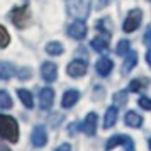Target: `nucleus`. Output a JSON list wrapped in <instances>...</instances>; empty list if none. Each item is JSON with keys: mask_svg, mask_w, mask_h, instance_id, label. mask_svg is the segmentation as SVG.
Instances as JSON below:
<instances>
[{"mask_svg": "<svg viewBox=\"0 0 151 151\" xmlns=\"http://www.w3.org/2000/svg\"><path fill=\"white\" fill-rule=\"evenodd\" d=\"M0 137L7 139L10 143H17L19 139V126L15 119H12L10 116L0 114Z\"/></svg>", "mask_w": 151, "mask_h": 151, "instance_id": "obj_1", "label": "nucleus"}, {"mask_svg": "<svg viewBox=\"0 0 151 151\" xmlns=\"http://www.w3.org/2000/svg\"><path fill=\"white\" fill-rule=\"evenodd\" d=\"M66 12L71 17H76L78 21L87 19V15L90 12L88 0H66Z\"/></svg>", "mask_w": 151, "mask_h": 151, "instance_id": "obj_2", "label": "nucleus"}, {"mask_svg": "<svg viewBox=\"0 0 151 151\" xmlns=\"http://www.w3.org/2000/svg\"><path fill=\"white\" fill-rule=\"evenodd\" d=\"M29 9L27 5H22V7H15L12 9V12H10V15H9V19L12 21V24H14L15 27H26V24L29 22Z\"/></svg>", "mask_w": 151, "mask_h": 151, "instance_id": "obj_3", "label": "nucleus"}, {"mask_svg": "<svg viewBox=\"0 0 151 151\" xmlns=\"http://www.w3.org/2000/svg\"><path fill=\"white\" fill-rule=\"evenodd\" d=\"M124 146L126 151H134V141H132V137H129L127 134H116V136H112L107 141L105 144V150L110 151L112 148H116V146Z\"/></svg>", "mask_w": 151, "mask_h": 151, "instance_id": "obj_4", "label": "nucleus"}, {"mask_svg": "<svg viewBox=\"0 0 151 151\" xmlns=\"http://www.w3.org/2000/svg\"><path fill=\"white\" fill-rule=\"evenodd\" d=\"M141 21H143V12L139 10V9H134V10H131L127 17H126V21H124V32H132V31H136L139 26H141Z\"/></svg>", "mask_w": 151, "mask_h": 151, "instance_id": "obj_5", "label": "nucleus"}, {"mask_svg": "<svg viewBox=\"0 0 151 151\" xmlns=\"http://www.w3.org/2000/svg\"><path fill=\"white\" fill-rule=\"evenodd\" d=\"M109 39H110V32H107V31H100V34L92 39L90 46H92L93 51H97V53H104L105 49H109Z\"/></svg>", "mask_w": 151, "mask_h": 151, "instance_id": "obj_6", "label": "nucleus"}, {"mask_svg": "<svg viewBox=\"0 0 151 151\" xmlns=\"http://www.w3.org/2000/svg\"><path fill=\"white\" fill-rule=\"evenodd\" d=\"M31 143L36 148H42L44 144L48 143V132L44 129V126H36L32 129V134H31Z\"/></svg>", "mask_w": 151, "mask_h": 151, "instance_id": "obj_7", "label": "nucleus"}, {"mask_svg": "<svg viewBox=\"0 0 151 151\" xmlns=\"http://www.w3.org/2000/svg\"><path fill=\"white\" fill-rule=\"evenodd\" d=\"M53 102H55V92L53 88H42L39 92V107L42 110H49L53 107Z\"/></svg>", "mask_w": 151, "mask_h": 151, "instance_id": "obj_8", "label": "nucleus"}, {"mask_svg": "<svg viewBox=\"0 0 151 151\" xmlns=\"http://www.w3.org/2000/svg\"><path fill=\"white\" fill-rule=\"evenodd\" d=\"M68 36L73 37V39H76V41H82L83 37L87 36V26H85V22L83 21L73 22L68 27Z\"/></svg>", "mask_w": 151, "mask_h": 151, "instance_id": "obj_9", "label": "nucleus"}, {"mask_svg": "<svg viewBox=\"0 0 151 151\" xmlns=\"http://www.w3.org/2000/svg\"><path fill=\"white\" fill-rule=\"evenodd\" d=\"M66 73L70 76H73V78H80L87 73V63L85 61H80V60H75V61H71L66 66Z\"/></svg>", "mask_w": 151, "mask_h": 151, "instance_id": "obj_10", "label": "nucleus"}, {"mask_svg": "<svg viewBox=\"0 0 151 151\" xmlns=\"http://www.w3.org/2000/svg\"><path fill=\"white\" fill-rule=\"evenodd\" d=\"M41 76L46 80V82H55L56 78H58V68H56V65L55 63H51V61H46V63H42V66H41Z\"/></svg>", "mask_w": 151, "mask_h": 151, "instance_id": "obj_11", "label": "nucleus"}, {"mask_svg": "<svg viewBox=\"0 0 151 151\" xmlns=\"http://www.w3.org/2000/svg\"><path fill=\"white\" fill-rule=\"evenodd\" d=\"M97 121H99V117H97L95 112H90L88 116L85 117V122H83L82 129L83 132L87 134V136H93L97 131Z\"/></svg>", "mask_w": 151, "mask_h": 151, "instance_id": "obj_12", "label": "nucleus"}, {"mask_svg": "<svg viewBox=\"0 0 151 151\" xmlns=\"http://www.w3.org/2000/svg\"><path fill=\"white\" fill-rule=\"evenodd\" d=\"M112 68H114V63H112V60H109V58H100L95 65L97 73L100 76H109Z\"/></svg>", "mask_w": 151, "mask_h": 151, "instance_id": "obj_13", "label": "nucleus"}, {"mask_svg": "<svg viewBox=\"0 0 151 151\" xmlns=\"http://www.w3.org/2000/svg\"><path fill=\"white\" fill-rule=\"evenodd\" d=\"M78 99H80V92H76V90H68V92H65V95H63L61 105L65 109H70V107H73V105L78 102Z\"/></svg>", "mask_w": 151, "mask_h": 151, "instance_id": "obj_14", "label": "nucleus"}, {"mask_svg": "<svg viewBox=\"0 0 151 151\" xmlns=\"http://www.w3.org/2000/svg\"><path fill=\"white\" fill-rule=\"evenodd\" d=\"M136 63H137L136 51H129V53L126 55V60H124V65H122V75H127L131 70L136 66Z\"/></svg>", "mask_w": 151, "mask_h": 151, "instance_id": "obj_15", "label": "nucleus"}, {"mask_svg": "<svg viewBox=\"0 0 151 151\" xmlns=\"http://www.w3.org/2000/svg\"><path fill=\"white\" fill-rule=\"evenodd\" d=\"M116 121H117V107L112 105V107L107 109L105 116H104V127H105V129H110V127L116 124Z\"/></svg>", "mask_w": 151, "mask_h": 151, "instance_id": "obj_16", "label": "nucleus"}, {"mask_svg": "<svg viewBox=\"0 0 151 151\" xmlns=\"http://www.w3.org/2000/svg\"><path fill=\"white\" fill-rule=\"evenodd\" d=\"M17 73V70L14 68V65H10L7 61H0V78L2 80H9Z\"/></svg>", "mask_w": 151, "mask_h": 151, "instance_id": "obj_17", "label": "nucleus"}, {"mask_svg": "<svg viewBox=\"0 0 151 151\" xmlns=\"http://www.w3.org/2000/svg\"><path fill=\"white\" fill-rule=\"evenodd\" d=\"M17 95L21 99V102L27 107V109H32L34 107V100H32V93L29 90H24V88H19L17 90Z\"/></svg>", "mask_w": 151, "mask_h": 151, "instance_id": "obj_18", "label": "nucleus"}, {"mask_svg": "<svg viewBox=\"0 0 151 151\" xmlns=\"http://www.w3.org/2000/svg\"><path fill=\"white\" fill-rule=\"evenodd\" d=\"M126 124H127L129 127L139 129L141 124H143V117L139 116V114H136V112H127V114H126Z\"/></svg>", "mask_w": 151, "mask_h": 151, "instance_id": "obj_19", "label": "nucleus"}, {"mask_svg": "<svg viewBox=\"0 0 151 151\" xmlns=\"http://www.w3.org/2000/svg\"><path fill=\"white\" fill-rule=\"evenodd\" d=\"M46 53L51 56H60L63 53V44L58 41H53V42H48L46 44Z\"/></svg>", "mask_w": 151, "mask_h": 151, "instance_id": "obj_20", "label": "nucleus"}, {"mask_svg": "<svg viewBox=\"0 0 151 151\" xmlns=\"http://www.w3.org/2000/svg\"><path fill=\"white\" fill-rule=\"evenodd\" d=\"M150 85V80H146V78H136V80H132L129 83V90L131 92H139V90L146 88Z\"/></svg>", "mask_w": 151, "mask_h": 151, "instance_id": "obj_21", "label": "nucleus"}, {"mask_svg": "<svg viewBox=\"0 0 151 151\" xmlns=\"http://www.w3.org/2000/svg\"><path fill=\"white\" fill-rule=\"evenodd\" d=\"M12 107V97L9 95V92L0 90V109H10Z\"/></svg>", "mask_w": 151, "mask_h": 151, "instance_id": "obj_22", "label": "nucleus"}, {"mask_svg": "<svg viewBox=\"0 0 151 151\" xmlns=\"http://www.w3.org/2000/svg\"><path fill=\"white\" fill-rule=\"evenodd\" d=\"M129 48H131V42L127 41V39H122V41H119L116 51H117L119 56H126L127 53H129Z\"/></svg>", "mask_w": 151, "mask_h": 151, "instance_id": "obj_23", "label": "nucleus"}, {"mask_svg": "<svg viewBox=\"0 0 151 151\" xmlns=\"http://www.w3.org/2000/svg\"><path fill=\"white\" fill-rule=\"evenodd\" d=\"M9 42H10V36L4 26H0V48H7Z\"/></svg>", "mask_w": 151, "mask_h": 151, "instance_id": "obj_24", "label": "nucleus"}, {"mask_svg": "<svg viewBox=\"0 0 151 151\" xmlns=\"http://www.w3.org/2000/svg\"><path fill=\"white\" fill-rule=\"evenodd\" d=\"M127 102V92H117L116 95H114V104H116V107L117 105H124V104Z\"/></svg>", "mask_w": 151, "mask_h": 151, "instance_id": "obj_25", "label": "nucleus"}, {"mask_svg": "<svg viewBox=\"0 0 151 151\" xmlns=\"http://www.w3.org/2000/svg\"><path fill=\"white\" fill-rule=\"evenodd\" d=\"M139 107H143L144 110H151V99L141 97V99H139Z\"/></svg>", "mask_w": 151, "mask_h": 151, "instance_id": "obj_26", "label": "nucleus"}, {"mask_svg": "<svg viewBox=\"0 0 151 151\" xmlns=\"http://www.w3.org/2000/svg\"><path fill=\"white\" fill-rule=\"evenodd\" d=\"M17 76H19L21 80H24V78H29V76H31V70H29V68H21L19 71H17Z\"/></svg>", "mask_w": 151, "mask_h": 151, "instance_id": "obj_27", "label": "nucleus"}, {"mask_svg": "<svg viewBox=\"0 0 151 151\" xmlns=\"http://www.w3.org/2000/svg\"><path fill=\"white\" fill-rule=\"evenodd\" d=\"M143 41L146 46H151V26L148 29H146V32H144V37H143Z\"/></svg>", "mask_w": 151, "mask_h": 151, "instance_id": "obj_28", "label": "nucleus"}, {"mask_svg": "<svg viewBox=\"0 0 151 151\" xmlns=\"http://www.w3.org/2000/svg\"><path fill=\"white\" fill-rule=\"evenodd\" d=\"M109 2H110V0H99V4L95 5V9H97V10H100V9H104Z\"/></svg>", "mask_w": 151, "mask_h": 151, "instance_id": "obj_29", "label": "nucleus"}, {"mask_svg": "<svg viewBox=\"0 0 151 151\" xmlns=\"http://www.w3.org/2000/svg\"><path fill=\"white\" fill-rule=\"evenodd\" d=\"M70 150H71V148H70V144H61L56 151H70Z\"/></svg>", "mask_w": 151, "mask_h": 151, "instance_id": "obj_30", "label": "nucleus"}, {"mask_svg": "<svg viewBox=\"0 0 151 151\" xmlns=\"http://www.w3.org/2000/svg\"><path fill=\"white\" fill-rule=\"evenodd\" d=\"M146 63H148V65L151 66V49L148 51V53H146Z\"/></svg>", "mask_w": 151, "mask_h": 151, "instance_id": "obj_31", "label": "nucleus"}, {"mask_svg": "<svg viewBox=\"0 0 151 151\" xmlns=\"http://www.w3.org/2000/svg\"><path fill=\"white\" fill-rule=\"evenodd\" d=\"M0 151H10V150H9V148H7L4 143H0Z\"/></svg>", "mask_w": 151, "mask_h": 151, "instance_id": "obj_32", "label": "nucleus"}, {"mask_svg": "<svg viewBox=\"0 0 151 151\" xmlns=\"http://www.w3.org/2000/svg\"><path fill=\"white\" fill-rule=\"evenodd\" d=\"M150 150H151V137H150Z\"/></svg>", "mask_w": 151, "mask_h": 151, "instance_id": "obj_33", "label": "nucleus"}, {"mask_svg": "<svg viewBox=\"0 0 151 151\" xmlns=\"http://www.w3.org/2000/svg\"><path fill=\"white\" fill-rule=\"evenodd\" d=\"M150 2H151V0H150Z\"/></svg>", "mask_w": 151, "mask_h": 151, "instance_id": "obj_34", "label": "nucleus"}]
</instances>
